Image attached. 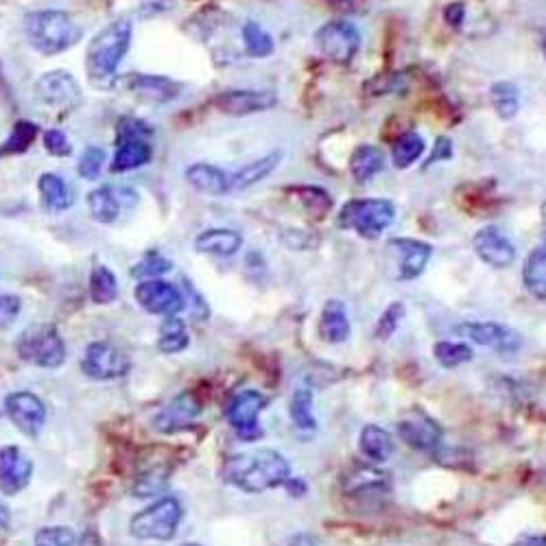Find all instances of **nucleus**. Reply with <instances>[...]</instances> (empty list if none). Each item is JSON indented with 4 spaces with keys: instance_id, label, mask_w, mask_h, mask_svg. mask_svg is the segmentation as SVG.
I'll return each mask as SVG.
<instances>
[{
    "instance_id": "obj_1",
    "label": "nucleus",
    "mask_w": 546,
    "mask_h": 546,
    "mask_svg": "<svg viewBox=\"0 0 546 546\" xmlns=\"http://www.w3.org/2000/svg\"><path fill=\"white\" fill-rule=\"evenodd\" d=\"M291 479L287 457L273 448H258L252 453L234 455L223 466V481L247 494H263L282 488Z\"/></svg>"
},
{
    "instance_id": "obj_2",
    "label": "nucleus",
    "mask_w": 546,
    "mask_h": 546,
    "mask_svg": "<svg viewBox=\"0 0 546 546\" xmlns=\"http://www.w3.org/2000/svg\"><path fill=\"white\" fill-rule=\"evenodd\" d=\"M134 27L129 20L110 22L94 35L86 51V70L94 86L108 88L116 79V70L132 46Z\"/></svg>"
},
{
    "instance_id": "obj_3",
    "label": "nucleus",
    "mask_w": 546,
    "mask_h": 546,
    "mask_svg": "<svg viewBox=\"0 0 546 546\" xmlns=\"http://www.w3.org/2000/svg\"><path fill=\"white\" fill-rule=\"evenodd\" d=\"M25 31L31 46L42 55H59L79 44L83 29L62 9L33 11L25 18Z\"/></svg>"
},
{
    "instance_id": "obj_4",
    "label": "nucleus",
    "mask_w": 546,
    "mask_h": 546,
    "mask_svg": "<svg viewBox=\"0 0 546 546\" xmlns=\"http://www.w3.org/2000/svg\"><path fill=\"white\" fill-rule=\"evenodd\" d=\"M396 221V206L389 199H350L341 208L337 223L367 241L381 239Z\"/></svg>"
},
{
    "instance_id": "obj_5",
    "label": "nucleus",
    "mask_w": 546,
    "mask_h": 546,
    "mask_svg": "<svg viewBox=\"0 0 546 546\" xmlns=\"http://www.w3.org/2000/svg\"><path fill=\"white\" fill-rule=\"evenodd\" d=\"M182 518V503L175 496H164L129 520V533L132 538L145 542H171L177 536Z\"/></svg>"
},
{
    "instance_id": "obj_6",
    "label": "nucleus",
    "mask_w": 546,
    "mask_h": 546,
    "mask_svg": "<svg viewBox=\"0 0 546 546\" xmlns=\"http://www.w3.org/2000/svg\"><path fill=\"white\" fill-rule=\"evenodd\" d=\"M16 350L22 361L55 370L66 361V343L51 324H35L22 332Z\"/></svg>"
},
{
    "instance_id": "obj_7",
    "label": "nucleus",
    "mask_w": 546,
    "mask_h": 546,
    "mask_svg": "<svg viewBox=\"0 0 546 546\" xmlns=\"http://www.w3.org/2000/svg\"><path fill=\"white\" fill-rule=\"evenodd\" d=\"M361 31L348 20H332L319 27L315 33V44L330 62L346 66L361 49Z\"/></svg>"
},
{
    "instance_id": "obj_8",
    "label": "nucleus",
    "mask_w": 546,
    "mask_h": 546,
    "mask_svg": "<svg viewBox=\"0 0 546 546\" xmlns=\"http://www.w3.org/2000/svg\"><path fill=\"white\" fill-rule=\"evenodd\" d=\"M267 396L258 389H243L236 394L225 415L232 429L239 433L245 442H254V439L263 437V429H260V413L267 407Z\"/></svg>"
},
{
    "instance_id": "obj_9",
    "label": "nucleus",
    "mask_w": 546,
    "mask_h": 546,
    "mask_svg": "<svg viewBox=\"0 0 546 546\" xmlns=\"http://www.w3.org/2000/svg\"><path fill=\"white\" fill-rule=\"evenodd\" d=\"M129 367V356L108 341L90 343L81 359V370L92 381H116L129 372Z\"/></svg>"
},
{
    "instance_id": "obj_10",
    "label": "nucleus",
    "mask_w": 546,
    "mask_h": 546,
    "mask_svg": "<svg viewBox=\"0 0 546 546\" xmlns=\"http://www.w3.org/2000/svg\"><path fill=\"white\" fill-rule=\"evenodd\" d=\"M134 298L151 315L175 317L184 311V295L171 282L164 280H140L134 289Z\"/></svg>"
},
{
    "instance_id": "obj_11",
    "label": "nucleus",
    "mask_w": 546,
    "mask_h": 546,
    "mask_svg": "<svg viewBox=\"0 0 546 546\" xmlns=\"http://www.w3.org/2000/svg\"><path fill=\"white\" fill-rule=\"evenodd\" d=\"M457 332L477 346L492 348L498 354H516L522 348L520 332L498 322H466L457 326Z\"/></svg>"
},
{
    "instance_id": "obj_12",
    "label": "nucleus",
    "mask_w": 546,
    "mask_h": 546,
    "mask_svg": "<svg viewBox=\"0 0 546 546\" xmlns=\"http://www.w3.org/2000/svg\"><path fill=\"white\" fill-rule=\"evenodd\" d=\"M398 435L407 446L422 450V453H433L442 444L444 431L429 413L422 409H411L398 420Z\"/></svg>"
},
{
    "instance_id": "obj_13",
    "label": "nucleus",
    "mask_w": 546,
    "mask_h": 546,
    "mask_svg": "<svg viewBox=\"0 0 546 546\" xmlns=\"http://www.w3.org/2000/svg\"><path fill=\"white\" fill-rule=\"evenodd\" d=\"M35 92L42 103L64 112L79 108L83 101L77 79L66 70H53V73L42 75L35 83Z\"/></svg>"
},
{
    "instance_id": "obj_14",
    "label": "nucleus",
    "mask_w": 546,
    "mask_h": 546,
    "mask_svg": "<svg viewBox=\"0 0 546 546\" xmlns=\"http://www.w3.org/2000/svg\"><path fill=\"white\" fill-rule=\"evenodd\" d=\"M114 88H123L136 94L138 99L147 103H169L180 97L182 86L177 81L162 75H123L112 81Z\"/></svg>"
},
{
    "instance_id": "obj_15",
    "label": "nucleus",
    "mask_w": 546,
    "mask_h": 546,
    "mask_svg": "<svg viewBox=\"0 0 546 546\" xmlns=\"http://www.w3.org/2000/svg\"><path fill=\"white\" fill-rule=\"evenodd\" d=\"M5 411L20 433L38 437L46 424L44 402L31 391H14L5 398Z\"/></svg>"
},
{
    "instance_id": "obj_16",
    "label": "nucleus",
    "mask_w": 546,
    "mask_h": 546,
    "mask_svg": "<svg viewBox=\"0 0 546 546\" xmlns=\"http://www.w3.org/2000/svg\"><path fill=\"white\" fill-rule=\"evenodd\" d=\"M215 105L228 116H252L276 108L278 94L273 90H225L215 97Z\"/></svg>"
},
{
    "instance_id": "obj_17",
    "label": "nucleus",
    "mask_w": 546,
    "mask_h": 546,
    "mask_svg": "<svg viewBox=\"0 0 546 546\" xmlns=\"http://www.w3.org/2000/svg\"><path fill=\"white\" fill-rule=\"evenodd\" d=\"M472 249L485 265L494 269H507L514 265L516 247L496 225H485L472 239Z\"/></svg>"
},
{
    "instance_id": "obj_18",
    "label": "nucleus",
    "mask_w": 546,
    "mask_h": 546,
    "mask_svg": "<svg viewBox=\"0 0 546 546\" xmlns=\"http://www.w3.org/2000/svg\"><path fill=\"white\" fill-rule=\"evenodd\" d=\"M33 477V461L18 446L0 448V492L16 496Z\"/></svg>"
},
{
    "instance_id": "obj_19",
    "label": "nucleus",
    "mask_w": 546,
    "mask_h": 546,
    "mask_svg": "<svg viewBox=\"0 0 546 546\" xmlns=\"http://www.w3.org/2000/svg\"><path fill=\"white\" fill-rule=\"evenodd\" d=\"M201 413L199 400L195 398L193 391H184V394L175 396L169 405H166L153 420V426L164 435H173L188 429Z\"/></svg>"
},
{
    "instance_id": "obj_20",
    "label": "nucleus",
    "mask_w": 546,
    "mask_h": 546,
    "mask_svg": "<svg viewBox=\"0 0 546 546\" xmlns=\"http://www.w3.org/2000/svg\"><path fill=\"white\" fill-rule=\"evenodd\" d=\"M136 195L125 191V188L114 186H99L88 195V208L94 221L99 223H114L121 217L125 206H134Z\"/></svg>"
},
{
    "instance_id": "obj_21",
    "label": "nucleus",
    "mask_w": 546,
    "mask_h": 546,
    "mask_svg": "<svg viewBox=\"0 0 546 546\" xmlns=\"http://www.w3.org/2000/svg\"><path fill=\"white\" fill-rule=\"evenodd\" d=\"M389 247H394V252L400 256L398 278L402 282L420 278L433 258V247L418 239H394Z\"/></svg>"
},
{
    "instance_id": "obj_22",
    "label": "nucleus",
    "mask_w": 546,
    "mask_h": 546,
    "mask_svg": "<svg viewBox=\"0 0 546 546\" xmlns=\"http://www.w3.org/2000/svg\"><path fill=\"white\" fill-rule=\"evenodd\" d=\"M186 182L191 184L197 193L221 197L228 195L230 191V173L208 162H195L184 171Z\"/></svg>"
},
{
    "instance_id": "obj_23",
    "label": "nucleus",
    "mask_w": 546,
    "mask_h": 546,
    "mask_svg": "<svg viewBox=\"0 0 546 546\" xmlns=\"http://www.w3.org/2000/svg\"><path fill=\"white\" fill-rule=\"evenodd\" d=\"M319 335L328 343H346L352 335L348 308L341 300H328L319 317Z\"/></svg>"
},
{
    "instance_id": "obj_24",
    "label": "nucleus",
    "mask_w": 546,
    "mask_h": 546,
    "mask_svg": "<svg viewBox=\"0 0 546 546\" xmlns=\"http://www.w3.org/2000/svg\"><path fill=\"white\" fill-rule=\"evenodd\" d=\"M243 247V236L230 228H208L195 239V249L199 254H212L230 258L239 254Z\"/></svg>"
},
{
    "instance_id": "obj_25",
    "label": "nucleus",
    "mask_w": 546,
    "mask_h": 546,
    "mask_svg": "<svg viewBox=\"0 0 546 546\" xmlns=\"http://www.w3.org/2000/svg\"><path fill=\"white\" fill-rule=\"evenodd\" d=\"M282 160L280 151L267 153V156L247 162L243 169H239L236 173H230V191H247V188H252L256 184H260L263 180L278 169V164Z\"/></svg>"
},
{
    "instance_id": "obj_26",
    "label": "nucleus",
    "mask_w": 546,
    "mask_h": 546,
    "mask_svg": "<svg viewBox=\"0 0 546 546\" xmlns=\"http://www.w3.org/2000/svg\"><path fill=\"white\" fill-rule=\"evenodd\" d=\"M361 453L374 461V464H385V461L394 455V437L383 426L367 424L359 437Z\"/></svg>"
},
{
    "instance_id": "obj_27",
    "label": "nucleus",
    "mask_w": 546,
    "mask_h": 546,
    "mask_svg": "<svg viewBox=\"0 0 546 546\" xmlns=\"http://www.w3.org/2000/svg\"><path fill=\"white\" fill-rule=\"evenodd\" d=\"M385 169V153L376 145H359L350 156V173L356 182H370Z\"/></svg>"
},
{
    "instance_id": "obj_28",
    "label": "nucleus",
    "mask_w": 546,
    "mask_h": 546,
    "mask_svg": "<svg viewBox=\"0 0 546 546\" xmlns=\"http://www.w3.org/2000/svg\"><path fill=\"white\" fill-rule=\"evenodd\" d=\"M116 153H114V162H112V171L114 173H127L140 169L151 162L153 158V149L147 140H123L118 142Z\"/></svg>"
},
{
    "instance_id": "obj_29",
    "label": "nucleus",
    "mask_w": 546,
    "mask_h": 546,
    "mask_svg": "<svg viewBox=\"0 0 546 546\" xmlns=\"http://www.w3.org/2000/svg\"><path fill=\"white\" fill-rule=\"evenodd\" d=\"M522 282L538 302L546 300V252L544 245L533 247L525 265H522Z\"/></svg>"
},
{
    "instance_id": "obj_30",
    "label": "nucleus",
    "mask_w": 546,
    "mask_h": 546,
    "mask_svg": "<svg viewBox=\"0 0 546 546\" xmlns=\"http://www.w3.org/2000/svg\"><path fill=\"white\" fill-rule=\"evenodd\" d=\"M38 188H40L42 204L46 210L64 212L75 204V197H73V191H70V186L55 173H44L40 177Z\"/></svg>"
},
{
    "instance_id": "obj_31",
    "label": "nucleus",
    "mask_w": 546,
    "mask_h": 546,
    "mask_svg": "<svg viewBox=\"0 0 546 546\" xmlns=\"http://www.w3.org/2000/svg\"><path fill=\"white\" fill-rule=\"evenodd\" d=\"M291 420L295 429L304 435H313L317 431V418H315V394L313 389L298 387L291 398Z\"/></svg>"
},
{
    "instance_id": "obj_32",
    "label": "nucleus",
    "mask_w": 546,
    "mask_h": 546,
    "mask_svg": "<svg viewBox=\"0 0 546 546\" xmlns=\"http://www.w3.org/2000/svg\"><path fill=\"white\" fill-rule=\"evenodd\" d=\"M490 103L498 118L512 121L520 112V92L512 81H496L490 88Z\"/></svg>"
},
{
    "instance_id": "obj_33",
    "label": "nucleus",
    "mask_w": 546,
    "mask_h": 546,
    "mask_svg": "<svg viewBox=\"0 0 546 546\" xmlns=\"http://www.w3.org/2000/svg\"><path fill=\"white\" fill-rule=\"evenodd\" d=\"M188 346H191V337H188V328L184 324V319H180L177 315L166 317L158 332L160 352L177 354V352H184Z\"/></svg>"
},
{
    "instance_id": "obj_34",
    "label": "nucleus",
    "mask_w": 546,
    "mask_h": 546,
    "mask_svg": "<svg viewBox=\"0 0 546 546\" xmlns=\"http://www.w3.org/2000/svg\"><path fill=\"white\" fill-rule=\"evenodd\" d=\"M424 149H426V142L422 134L405 132L394 142V149H391V162H394L396 169H409V166H413L422 158Z\"/></svg>"
},
{
    "instance_id": "obj_35",
    "label": "nucleus",
    "mask_w": 546,
    "mask_h": 546,
    "mask_svg": "<svg viewBox=\"0 0 546 546\" xmlns=\"http://www.w3.org/2000/svg\"><path fill=\"white\" fill-rule=\"evenodd\" d=\"M241 35H243V46L249 57L263 59L276 51V42H273L271 33L256 20H247L241 29Z\"/></svg>"
},
{
    "instance_id": "obj_36",
    "label": "nucleus",
    "mask_w": 546,
    "mask_h": 546,
    "mask_svg": "<svg viewBox=\"0 0 546 546\" xmlns=\"http://www.w3.org/2000/svg\"><path fill=\"white\" fill-rule=\"evenodd\" d=\"M90 298L97 304H112L118 298V280L110 267L97 265L90 273Z\"/></svg>"
},
{
    "instance_id": "obj_37",
    "label": "nucleus",
    "mask_w": 546,
    "mask_h": 546,
    "mask_svg": "<svg viewBox=\"0 0 546 546\" xmlns=\"http://www.w3.org/2000/svg\"><path fill=\"white\" fill-rule=\"evenodd\" d=\"M435 359L439 365L446 367V370H455V367L474 359V350L468 346V343L439 341L435 346Z\"/></svg>"
},
{
    "instance_id": "obj_38",
    "label": "nucleus",
    "mask_w": 546,
    "mask_h": 546,
    "mask_svg": "<svg viewBox=\"0 0 546 546\" xmlns=\"http://www.w3.org/2000/svg\"><path fill=\"white\" fill-rule=\"evenodd\" d=\"M291 195H295V199L317 217H324L332 208V197L319 186H295L291 188Z\"/></svg>"
},
{
    "instance_id": "obj_39",
    "label": "nucleus",
    "mask_w": 546,
    "mask_h": 546,
    "mask_svg": "<svg viewBox=\"0 0 546 546\" xmlns=\"http://www.w3.org/2000/svg\"><path fill=\"white\" fill-rule=\"evenodd\" d=\"M38 125L35 123H29V121H20L16 123L14 132H11V136L3 142V147H0V156H11V153H25L31 142L35 140V136H38Z\"/></svg>"
},
{
    "instance_id": "obj_40",
    "label": "nucleus",
    "mask_w": 546,
    "mask_h": 546,
    "mask_svg": "<svg viewBox=\"0 0 546 546\" xmlns=\"http://www.w3.org/2000/svg\"><path fill=\"white\" fill-rule=\"evenodd\" d=\"M173 269L171 260H166L158 252H149L147 256H142L138 263L132 269V276L138 280H158L164 273H169Z\"/></svg>"
},
{
    "instance_id": "obj_41",
    "label": "nucleus",
    "mask_w": 546,
    "mask_h": 546,
    "mask_svg": "<svg viewBox=\"0 0 546 546\" xmlns=\"http://www.w3.org/2000/svg\"><path fill=\"white\" fill-rule=\"evenodd\" d=\"M407 315V308L402 302H394V304H389L383 315L378 317V322H376V330H374V335L376 339H381V341H387L394 337V332L398 330V326L402 324V319H405Z\"/></svg>"
},
{
    "instance_id": "obj_42",
    "label": "nucleus",
    "mask_w": 546,
    "mask_h": 546,
    "mask_svg": "<svg viewBox=\"0 0 546 546\" xmlns=\"http://www.w3.org/2000/svg\"><path fill=\"white\" fill-rule=\"evenodd\" d=\"M35 546H77V533L70 527H44L35 533Z\"/></svg>"
},
{
    "instance_id": "obj_43",
    "label": "nucleus",
    "mask_w": 546,
    "mask_h": 546,
    "mask_svg": "<svg viewBox=\"0 0 546 546\" xmlns=\"http://www.w3.org/2000/svg\"><path fill=\"white\" fill-rule=\"evenodd\" d=\"M166 485V470L164 468H153L145 474H140V477L136 479V485H134V496H153L164 490Z\"/></svg>"
},
{
    "instance_id": "obj_44",
    "label": "nucleus",
    "mask_w": 546,
    "mask_h": 546,
    "mask_svg": "<svg viewBox=\"0 0 546 546\" xmlns=\"http://www.w3.org/2000/svg\"><path fill=\"white\" fill-rule=\"evenodd\" d=\"M103 162H105V151L99 147H88L86 151H83L77 171L83 180H97L103 171Z\"/></svg>"
},
{
    "instance_id": "obj_45",
    "label": "nucleus",
    "mask_w": 546,
    "mask_h": 546,
    "mask_svg": "<svg viewBox=\"0 0 546 546\" xmlns=\"http://www.w3.org/2000/svg\"><path fill=\"white\" fill-rule=\"evenodd\" d=\"M149 136H153V127H149L145 121H140V118L127 116V118H123L121 123H118V142L147 140Z\"/></svg>"
},
{
    "instance_id": "obj_46",
    "label": "nucleus",
    "mask_w": 546,
    "mask_h": 546,
    "mask_svg": "<svg viewBox=\"0 0 546 546\" xmlns=\"http://www.w3.org/2000/svg\"><path fill=\"white\" fill-rule=\"evenodd\" d=\"M22 302L16 295H0V330L9 328L11 324L16 322V317L20 315Z\"/></svg>"
},
{
    "instance_id": "obj_47",
    "label": "nucleus",
    "mask_w": 546,
    "mask_h": 546,
    "mask_svg": "<svg viewBox=\"0 0 546 546\" xmlns=\"http://www.w3.org/2000/svg\"><path fill=\"white\" fill-rule=\"evenodd\" d=\"M44 147H46V151L51 153V156H57V158L70 156V151H73L66 134L59 132V129H51V132L44 134Z\"/></svg>"
},
{
    "instance_id": "obj_48",
    "label": "nucleus",
    "mask_w": 546,
    "mask_h": 546,
    "mask_svg": "<svg viewBox=\"0 0 546 546\" xmlns=\"http://www.w3.org/2000/svg\"><path fill=\"white\" fill-rule=\"evenodd\" d=\"M453 140H448L444 136H439L437 142H435V147H433V153H431V158H429V164H435V162H446L453 158Z\"/></svg>"
},
{
    "instance_id": "obj_49",
    "label": "nucleus",
    "mask_w": 546,
    "mask_h": 546,
    "mask_svg": "<svg viewBox=\"0 0 546 546\" xmlns=\"http://www.w3.org/2000/svg\"><path fill=\"white\" fill-rule=\"evenodd\" d=\"M444 18L450 27H455L459 29L461 25H464L466 22V5L464 3H453V5H448L444 9Z\"/></svg>"
},
{
    "instance_id": "obj_50",
    "label": "nucleus",
    "mask_w": 546,
    "mask_h": 546,
    "mask_svg": "<svg viewBox=\"0 0 546 546\" xmlns=\"http://www.w3.org/2000/svg\"><path fill=\"white\" fill-rule=\"evenodd\" d=\"M186 293H188V302H191L195 315H199V317H208V304H206V300L201 298V295L195 291V287H193V284L188 282V280H186Z\"/></svg>"
},
{
    "instance_id": "obj_51",
    "label": "nucleus",
    "mask_w": 546,
    "mask_h": 546,
    "mask_svg": "<svg viewBox=\"0 0 546 546\" xmlns=\"http://www.w3.org/2000/svg\"><path fill=\"white\" fill-rule=\"evenodd\" d=\"M330 3L341 11H350V14H361L370 7V0H330Z\"/></svg>"
},
{
    "instance_id": "obj_52",
    "label": "nucleus",
    "mask_w": 546,
    "mask_h": 546,
    "mask_svg": "<svg viewBox=\"0 0 546 546\" xmlns=\"http://www.w3.org/2000/svg\"><path fill=\"white\" fill-rule=\"evenodd\" d=\"M516 546H546V540H544V536H527V538H522Z\"/></svg>"
},
{
    "instance_id": "obj_53",
    "label": "nucleus",
    "mask_w": 546,
    "mask_h": 546,
    "mask_svg": "<svg viewBox=\"0 0 546 546\" xmlns=\"http://www.w3.org/2000/svg\"><path fill=\"white\" fill-rule=\"evenodd\" d=\"M11 525V516H9V509L0 503V529H9Z\"/></svg>"
},
{
    "instance_id": "obj_54",
    "label": "nucleus",
    "mask_w": 546,
    "mask_h": 546,
    "mask_svg": "<svg viewBox=\"0 0 546 546\" xmlns=\"http://www.w3.org/2000/svg\"><path fill=\"white\" fill-rule=\"evenodd\" d=\"M291 546H317V542L311 536H298L291 540Z\"/></svg>"
},
{
    "instance_id": "obj_55",
    "label": "nucleus",
    "mask_w": 546,
    "mask_h": 546,
    "mask_svg": "<svg viewBox=\"0 0 546 546\" xmlns=\"http://www.w3.org/2000/svg\"><path fill=\"white\" fill-rule=\"evenodd\" d=\"M182 546H201V544H195V542H191V544H182Z\"/></svg>"
}]
</instances>
